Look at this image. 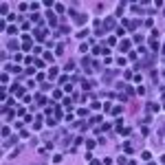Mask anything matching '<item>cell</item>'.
<instances>
[{"mask_svg":"<svg viewBox=\"0 0 165 165\" xmlns=\"http://www.w3.org/2000/svg\"><path fill=\"white\" fill-rule=\"evenodd\" d=\"M31 48H33V40L29 35H24L22 38V51H31Z\"/></svg>","mask_w":165,"mask_h":165,"instance_id":"1","label":"cell"},{"mask_svg":"<svg viewBox=\"0 0 165 165\" xmlns=\"http://www.w3.org/2000/svg\"><path fill=\"white\" fill-rule=\"evenodd\" d=\"M139 24H141L139 20H123V27L128 29V31H134V29H137Z\"/></svg>","mask_w":165,"mask_h":165,"instance_id":"2","label":"cell"},{"mask_svg":"<svg viewBox=\"0 0 165 165\" xmlns=\"http://www.w3.org/2000/svg\"><path fill=\"white\" fill-rule=\"evenodd\" d=\"M114 27H117V20H114L112 16H110V18H106V20H103V29H114Z\"/></svg>","mask_w":165,"mask_h":165,"instance_id":"3","label":"cell"},{"mask_svg":"<svg viewBox=\"0 0 165 165\" xmlns=\"http://www.w3.org/2000/svg\"><path fill=\"white\" fill-rule=\"evenodd\" d=\"M33 38H35V40H44V38H46V29H35Z\"/></svg>","mask_w":165,"mask_h":165,"instance_id":"4","label":"cell"},{"mask_svg":"<svg viewBox=\"0 0 165 165\" xmlns=\"http://www.w3.org/2000/svg\"><path fill=\"white\" fill-rule=\"evenodd\" d=\"M152 64H154V57H152V55H148V57H143L141 64H137V68H139V66H152Z\"/></svg>","mask_w":165,"mask_h":165,"instance_id":"5","label":"cell"},{"mask_svg":"<svg viewBox=\"0 0 165 165\" xmlns=\"http://www.w3.org/2000/svg\"><path fill=\"white\" fill-rule=\"evenodd\" d=\"M46 18H48V22H51V27H57V18H55V13H53V11H48V13H46Z\"/></svg>","mask_w":165,"mask_h":165,"instance_id":"6","label":"cell"},{"mask_svg":"<svg viewBox=\"0 0 165 165\" xmlns=\"http://www.w3.org/2000/svg\"><path fill=\"white\" fill-rule=\"evenodd\" d=\"M2 112H4V117H7V121H11V119H13V110H11V108H7V106H4V108H2Z\"/></svg>","mask_w":165,"mask_h":165,"instance_id":"7","label":"cell"},{"mask_svg":"<svg viewBox=\"0 0 165 165\" xmlns=\"http://www.w3.org/2000/svg\"><path fill=\"white\" fill-rule=\"evenodd\" d=\"M112 77H114V71H106L103 73V82H110Z\"/></svg>","mask_w":165,"mask_h":165,"instance_id":"8","label":"cell"},{"mask_svg":"<svg viewBox=\"0 0 165 165\" xmlns=\"http://www.w3.org/2000/svg\"><path fill=\"white\" fill-rule=\"evenodd\" d=\"M119 48H121V51H128V48H130V42H128V40H123V42L119 44Z\"/></svg>","mask_w":165,"mask_h":165,"instance_id":"9","label":"cell"},{"mask_svg":"<svg viewBox=\"0 0 165 165\" xmlns=\"http://www.w3.org/2000/svg\"><path fill=\"white\" fill-rule=\"evenodd\" d=\"M123 150L128 152V154H132V152H134V148H132V145H130V143H123Z\"/></svg>","mask_w":165,"mask_h":165,"instance_id":"10","label":"cell"},{"mask_svg":"<svg viewBox=\"0 0 165 165\" xmlns=\"http://www.w3.org/2000/svg\"><path fill=\"white\" fill-rule=\"evenodd\" d=\"M106 44H108V46H114V44H117V40H114V38H112V35H110V38L106 40Z\"/></svg>","mask_w":165,"mask_h":165,"instance_id":"11","label":"cell"},{"mask_svg":"<svg viewBox=\"0 0 165 165\" xmlns=\"http://www.w3.org/2000/svg\"><path fill=\"white\" fill-rule=\"evenodd\" d=\"M150 48H154V51H156V48H158V42H156L154 38H152V40H150Z\"/></svg>","mask_w":165,"mask_h":165,"instance_id":"12","label":"cell"},{"mask_svg":"<svg viewBox=\"0 0 165 165\" xmlns=\"http://www.w3.org/2000/svg\"><path fill=\"white\" fill-rule=\"evenodd\" d=\"M77 114H79V117H86L88 110H86V108H79V110H77Z\"/></svg>","mask_w":165,"mask_h":165,"instance_id":"13","label":"cell"},{"mask_svg":"<svg viewBox=\"0 0 165 165\" xmlns=\"http://www.w3.org/2000/svg\"><path fill=\"white\" fill-rule=\"evenodd\" d=\"M132 11H134V13H141L143 9H141V4H132Z\"/></svg>","mask_w":165,"mask_h":165,"instance_id":"14","label":"cell"},{"mask_svg":"<svg viewBox=\"0 0 165 165\" xmlns=\"http://www.w3.org/2000/svg\"><path fill=\"white\" fill-rule=\"evenodd\" d=\"M53 99H62V90H59V88L53 93Z\"/></svg>","mask_w":165,"mask_h":165,"instance_id":"15","label":"cell"},{"mask_svg":"<svg viewBox=\"0 0 165 165\" xmlns=\"http://www.w3.org/2000/svg\"><path fill=\"white\" fill-rule=\"evenodd\" d=\"M55 11H57V13H64V4L57 2V4H55Z\"/></svg>","mask_w":165,"mask_h":165,"instance_id":"16","label":"cell"},{"mask_svg":"<svg viewBox=\"0 0 165 165\" xmlns=\"http://www.w3.org/2000/svg\"><path fill=\"white\" fill-rule=\"evenodd\" d=\"M18 46H20L18 42H9V48H11V51H18Z\"/></svg>","mask_w":165,"mask_h":165,"instance_id":"17","label":"cell"},{"mask_svg":"<svg viewBox=\"0 0 165 165\" xmlns=\"http://www.w3.org/2000/svg\"><path fill=\"white\" fill-rule=\"evenodd\" d=\"M9 132H11V130H9V126H4V128H2V137L7 139V137H9Z\"/></svg>","mask_w":165,"mask_h":165,"instance_id":"18","label":"cell"},{"mask_svg":"<svg viewBox=\"0 0 165 165\" xmlns=\"http://www.w3.org/2000/svg\"><path fill=\"white\" fill-rule=\"evenodd\" d=\"M55 53H57V55H62V53H64V44H57V48H55Z\"/></svg>","mask_w":165,"mask_h":165,"instance_id":"19","label":"cell"},{"mask_svg":"<svg viewBox=\"0 0 165 165\" xmlns=\"http://www.w3.org/2000/svg\"><path fill=\"white\" fill-rule=\"evenodd\" d=\"M31 20H33V22H42V18H40V13H33Z\"/></svg>","mask_w":165,"mask_h":165,"instance_id":"20","label":"cell"},{"mask_svg":"<svg viewBox=\"0 0 165 165\" xmlns=\"http://www.w3.org/2000/svg\"><path fill=\"white\" fill-rule=\"evenodd\" d=\"M117 97H119V101H128V95H126V93H119Z\"/></svg>","mask_w":165,"mask_h":165,"instance_id":"21","label":"cell"},{"mask_svg":"<svg viewBox=\"0 0 165 165\" xmlns=\"http://www.w3.org/2000/svg\"><path fill=\"white\" fill-rule=\"evenodd\" d=\"M35 66H38V68H44V59H35Z\"/></svg>","mask_w":165,"mask_h":165,"instance_id":"22","label":"cell"},{"mask_svg":"<svg viewBox=\"0 0 165 165\" xmlns=\"http://www.w3.org/2000/svg\"><path fill=\"white\" fill-rule=\"evenodd\" d=\"M148 108L152 110V112H156V110H158V106H156V103H148Z\"/></svg>","mask_w":165,"mask_h":165,"instance_id":"23","label":"cell"},{"mask_svg":"<svg viewBox=\"0 0 165 165\" xmlns=\"http://www.w3.org/2000/svg\"><path fill=\"white\" fill-rule=\"evenodd\" d=\"M86 145H88V150H93V148H95V141H93V139H88Z\"/></svg>","mask_w":165,"mask_h":165,"instance_id":"24","label":"cell"},{"mask_svg":"<svg viewBox=\"0 0 165 165\" xmlns=\"http://www.w3.org/2000/svg\"><path fill=\"white\" fill-rule=\"evenodd\" d=\"M126 62H128L126 57H119V59H117V64H119V66H126Z\"/></svg>","mask_w":165,"mask_h":165,"instance_id":"25","label":"cell"},{"mask_svg":"<svg viewBox=\"0 0 165 165\" xmlns=\"http://www.w3.org/2000/svg\"><path fill=\"white\" fill-rule=\"evenodd\" d=\"M161 137H165V121L161 123Z\"/></svg>","mask_w":165,"mask_h":165,"instance_id":"26","label":"cell"},{"mask_svg":"<svg viewBox=\"0 0 165 165\" xmlns=\"http://www.w3.org/2000/svg\"><path fill=\"white\" fill-rule=\"evenodd\" d=\"M90 165H101V163L99 161H90Z\"/></svg>","mask_w":165,"mask_h":165,"instance_id":"27","label":"cell"},{"mask_svg":"<svg viewBox=\"0 0 165 165\" xmlns=\"http://www.w3.org/2000/svg\"><path fill=\"white\" fill-rule=\"evenodd\" d=\"M161 163H163V165H165V154H163V156H161Z\"/></svg>","mask_w":165,"mask_h":165,"instance_id":"28","label":"cell"},{"mask_svg":"<svg viewBox=\"0 0 165 165\" xmlns=\"http://www.w3.org/2000/svg\"><path fill=\"white\" fill-rule=\"evenodd\" d=\"M163 77H165V71H163Z\"/></svg>","mask_w":165,"mask_h":165,"instance_id":"29","label":"cell"},{"mask_svg":"<svg viewBox=\"0 0 165 165\" xmlns=\"http://www.w3.org/2000/svg\"><path fill=\"white\" fill-rule=\"evenodd\" d=\"M150 165H154V163H150Z\"/></svg>","mask_w":165,"mask_h":165,"instance_id":"30","label":"cell"}]
</instances>
